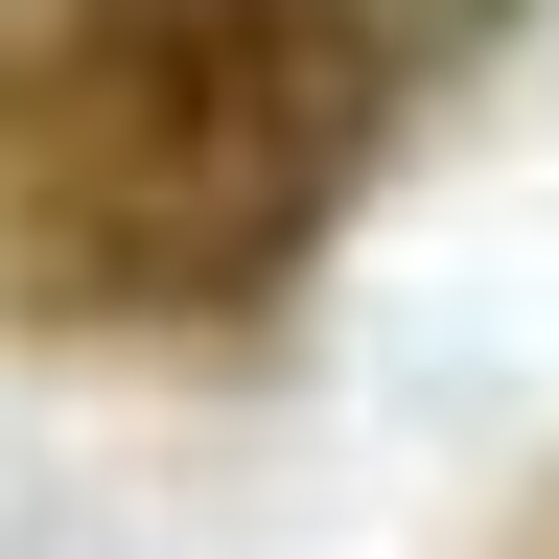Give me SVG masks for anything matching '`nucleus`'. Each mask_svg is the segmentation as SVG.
<instances>
[{
  "instance_id": "f257e3e1",
  "label": "nucleus",
  "mask_w": 559,
  "mask_h": 559,
  "mask_svg": "<svg viewBox=\"0 0 559 559\" xmlns=\"http://www.w3.org/2000/svg\"><path fill=\"white\" fill-rule=\"evenodd\" d=\"M419 70L326 0H0V326L234 349L396 187Z\"/></svg>"
},
{
  "instance_id": "f03ea898",
  "label": "nucleus",
  "mask_w": 559,
  "mask_h": 559,
  "mask_svg": "<svg viewBox=\"0 0 559 559\" xmlns=\"http://www.w3.org/2000/svg\"><path fill=\"white\" fill-rule=\"evenodd\" d=\"M326 24H373V47L419 70V94H466V70H489V47H513V24H536V0H326Z\"/></svg>"
}]
</instances>
